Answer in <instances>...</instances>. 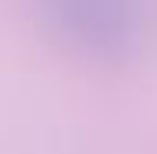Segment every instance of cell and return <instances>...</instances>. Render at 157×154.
Returning a JSON list of instances; mask_svg holds the SVG:
<instances>
[{"label":"cell","instance_id":"obj_1","mask_svg":"<svg viewBox=\"0 0 157 154\" xmlns=\"http://www.w3.org/2000/svg\"><path fill=\"white\" fill-rule=\"evenodd\" d=\"M44 30L90 61H127L154 34L157 0H33Z\"/></svg>","mask_w":157,"mask_h":154}]
</instances>
